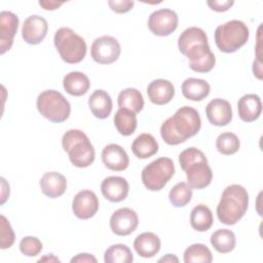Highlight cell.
<instances>
[{
    "label": "cell",
    "mask_w": 263,
    "mask_h": 263,
    "mask_svg": "<svg viewBox=\"0 0 263 263\" xmlns=\"http://www.w3.org/2000/svg\"><path fill=\"white\" fill-rule=\"evenodd\" d=\"M200 127L201 119L197 110L184 106L161 124L160 135L167 145H179L195 136Z\"/></svg>",
    "instance_id": "1"
},
{
    "label": "cell",
    "mask_w": 263,
    "mask_h": 263,
    "mask_svg": "<svg viewBox=\"0 0 263 263\" xmlns=\"http://www.w3.org/2000/svg\"><path fill=\"white\" fill-rule=\"evenodd\" d=\"M249 205V193L238 184L227 186L222 192L217 206V216L225 225L236 224L246 214Z\"/></svg>",
    "instance_id": "2"
},
{
    "label": "cell",
    "mask_w": 263,
    "mask_h": 263,
    "mask_svg": "<svg viewBox=\"0 0 263 263\" xmlns=\"http://www.w3.org/2000/svg\"><path fill=\"white\" fill-rule=\"evenodd\" d=\"M62 146L76 167H87L95 160V148L88 137L80 129L67 130L63 135Z\"/></svg>",
    "instance_id": "3"
},
{
    "label": "cell",
    "mask_w": 263,
    "mask_h": 263,
    "mask_svg": "<svg viewBox=\"0 0 263 263\" xmlns=\"http://www.w3.org/2000/svg\"><path fill=\"white\" fill-rule=\"evenodd\" d=\"M53 42L60 57L68 64L80 63L85 58L87 48L84 39L70 28H60L54 34Z\"/></svg>",
    "instance_id": "4"
},
{
    "label": "cell",
    "mask_w": 263,
    "mask_h": 263,
    "mask_svg": "<svg viewBox=\"0 0 263 263\" xmlns=\"http://www.w3.org/2000/svg\"><path fill=\"white\" fill-rule=\"evenodd\" d=\"M249 35V28L243 22L232 20L217 27L215 42L222 52L231 53L247 43Z\"/></svg>",
    "instance_id": "5"
},
{
    "label": "cell",
    "mask_w": 263,
    "mask_h": 263,
    "mask_svg": "<svg viewBox=\"0 0 263 263\" xmlns=\"http://www.w3.org/2000/svg\"><path fill=\"white\" fill-rule=\"evenodd\" d=\"M39 113L51 122L60 123L67 120L71 113V106L68 100L53 89L42 91L36 102Z\"/></svg>",
    "instance_id": "6"
},
{
    "label": "cell",
    "mask_w": 263,
    "mask_h": 263,
    "mask_svg": "<svg viewBox=\"0 0 263 263\" xmlns=\"http://www.w3.org/2000/svg\"><path fill=\"white\" fill-rule=\"evenodd\" d=\"M175 174V164L170 157H159L142 171V182L151 191L161 190Z\"/></svg>",
    "instance_id": "7"
},
{
    "label": "cell",
    "mask_w": 263,
    "mask_h": 263,
    "mask_svg": "<svg viewBox=\"0 0 263 263\" xmlns=\"http://www.w3.org/2000/svg\"><path fill=\"white\" fill-rule=\"evenodd\" d=\"M120 52L121 47L117 39L108 35L95 39L90 47V55L92 60L101 65L114 63L118 60Z\"/></svg>",
    "instance_id": "8"
},
{
    "label": "cell",
    "mask_w": 263,
    "mask_h": 263,
    "mask_svg": "<svg viewBox=\"0 0 263 263\" xmlns=\"http://www.w3.org/2000/svg\"><path fill=\"white\" fill-rule=\"evenodd\" d=\"M183 171L186 173L187 184L192 189H203L212 182L213 173L205 156L189 162Z\"/></svg>",
    "instance_id": "9"
},
{
    "label": "cell",
    "mask_w": 263,
    "mask_h": 263,
    "mask_svg": "<svg viewBox=\"0 0 263 263\" xmlns=\"http://www.w3.org/2000/svg\"><path fill=\"white\" fill-rule=\"evenodd\" d=\"M183 54L188 58L190 69L197 73H208L216 64L215 54L211 51L209 43L196 44Z\"/></svg>",
    "instance_id": "10"
},
{
    "label": "cell",
    "mask_w": 263,
    "mask_h": 263,
    "mask_svg": "<svg viewBox=\"0 0 263 263\" xmlns=\"http://www.w3.org/2000/svg\"><path fill=\"white\" fill-rule=\"evenodd\" d=\"M178 27L177 13L168 8L153 11L148 18V28L156 36H168Z\"/></svg>",
    "instance_id": "11"
},
{
    "label": "cell",
    "mask_w": 263,
    "mask_h": 263,
    "mask_svg": "<svg viewBox=\"0 0 263 263\" xmlns=\"http://www.w3.org/2000/svg\"><path fill=\"white\" fill-rule=\"evenodd\" d=\"M139 224L137 213L129 208H121L115 211L110 218V228L113 233L125 236L133 233Z\"/></svg>",
    "instance_id": "12"
},
{
    "label": "cell",
    "mask_w": 263,
    "mask_h": 263,
    "mask_svg": "<svg viewBox=\"0 0 263 263\" xmlns=\"http://www.w3.org/2000/svg\"><path fill=\"white\" fill-rule=\"evenodd\" d=\"M72 210L77 218L81 220L90 219L99 210V199L95 192L81 190L73 198Z\"/></svg>",
    "instance_id": "13"
},
{
    "label": "cell",
    "mask_w": 263,
    "mask_h": 263,
    "mask_svg": "<svg viewBox=\"0 0 263 263\" xmlns=\"http://www.w3.org/2000/svg\"><path fill=\"white\" fill-rule=\"evenodd\" d=\"M48 30L47 22L39 15H30L22 27V37L29 44H39L46 36Z\"/></svg>",
    "instance_id": "14"
},
{
    "label": "cell",
    "mask_w": 263,
    "mask_h": 263,
    "mask_svg": "<svg viewBox=\"0 0 263 263\" xmlns=\"http://www.w3.org/2000/svg\"><path fill=\"white\" fill-rule=\"evenodd\" d=\"M101 191L103 196L109 201L119 202L127 197L129 185L128 182L122 177L110 176L102 181Z\"/></svg>",
    "instance_id": "15"
},
{
    "label": "cell",
    "mask_w": 263,
    "mask_h": 263,
    "mask_svg": "<svg viewBox=\"0 0 263 263\" xmlns=\"http://www.w3.org/2000/svg\"><path fill=\"white\" fill-rule=\"evenodd\" d=\"M18 28V17L10 11H1L0 13V53L3 54L9 50L13 43Z\"/></svg>",
    "instance_id": "16"
},
{
    "label": "cell",
    "mask_w": 263,
    "mask_h": 263,
    "mask_svg": "<svg viewBox=\"0 0 263 263\" xmlns=\"http://www.w3.org/2000/svg\"><path fill=\"white\" fill-rule=\"evenodd\" d=\"M208 120L216 126H225L232 120V109L228 101L224 99H214L205 107Z\"/></svg>",
    "instance_id": "17"
},
{
    "label": "cell",
    "mask_w": 263,
    "mask_h": 263,
    "mask_svg": "<svg viewBox=\"0 0 263 263\" xmlns=\"http://www.w3.org/2000/svg\"><path fill=\"white\" fill-rule=\"evenodd\" d=\"M102 161L104 165L115 172L124 171L129 164V158L125 150L117 144H109L102 151Z\"/></svg>",
    "instance_id": "18"
},
{
    "label": "cell",
    "mask_w": 263,
    "mask_h": 263,
    "mask_svg": "<svg viewBox=\"0 0 263 263\" xmlns=\"http://www.w3.org/2000/svg\"><path fill=\"white\" fill-rule=\"evenodd\" d=\"M147 93L153 104L162 106L172 101L175 96V87L168 80L155 79L147 86Z\"/></svg>",
    "instance_id": "19"
},
{
    "label": "cell",
    "mask_w": 263,
    "mask_h": 263,
    "mask_svg": "<svg viewBox=\"0 0 263 263\" xmlns=\"http://www.w3.org/2000/svg\"><path fill=\"white\" fill-rule=\"evenodd\" d=\"M239 118L245 122L255 121L262 112V103L258 95L248 93L242 96L237 103Z\"/></svg>",
    "instance_id": "20"
},
{
    "label": "cell",
    "mask_w": 263,
    "mask_h": 263,
    "mask_svg": "<svg viewBox=\"0 0 263 263\" xmlns=\"http://www.w3.org/2000/svg\"><path fill=\"white\" fill-rule=\"evenodd\" d=\"M40 188L42 193L47 197L57 198L65 193L67 189V180L61 173L48 172L41 177Z\"/></svg>",
    "instance_id": "21"
},
{
    "label": "cell",
    "mask_w": 263,
    "mask_h": 263,
    "mask_svg": "<svg viewBox=\"0 0 263 263\" xmlns=\"http://www.w3.org/2000/svg\"><path fill=\"white\" fill-rule=\"evenodd\" d=\"M88 106L95 117L99 119L107 118L112 111V99L110 95L103 90H95L88 99Z\"/></svg>",
    "instance_id": "22"
},
{
    "label": "cell",
    "mask_w": 263,
    "mask_h": 263,
    "mask_svg": "<svg viewBox=\"0 0 263 263\" xmlns=\"http://www.w3.org/2000/svg\"><path fill=\"white\" fill-rule=\"evenodd\" d=\"M160 239L153 232H143L134 241V248L138 255L143 258H152L160 250Z\"/></svg>",
    "instance_id": "23"
},
{
    "label": "cell",
    "mask_w": 263,
    "mask_h": 263,
    "mask_svg": "<svg viewBox=\"0 0 263 263\" xmlns=\"http://www.w3.org/2000/svg\"><path fill=\"white\" fill-rule=\"evenodd\" d=\"M64 89L71 96L80 97L87 92L90 86L88 77L78 71H73L68 73L63 79Z\"/></svg>",
    "instance_id": "24"
},
{
    "label": "cell",
    "mask_w": 263,
    "mask_h": 263,
    "mask_svg": "<svg viewBox=\"0 0 263 263\" xmlns=\"http://www.w3.org/2000/svg\"><path fill=\"white\" fill-rule=\"evenodd\" d=\"M210 84L199 78H187L182 83V93L190 101L199 102L205 99L210 93Z\"/></svg>",
    "instance_id": "25"
},
{
    "label": "cell",
    "mask_w": 263,
    "mask_h": 263,
    "mask_svg": "<svg viewBox=\"0 0 263 263\" xmlns=\"http://www.w3.org/2000/svg\"><path fill=\"white\" fill-rule=\"evenodd\" d=\"M132 151L138 158L145 159L158 151V143L151 134H141L132 143Z\"/></svg>",
    "instance_id": "26"
},
{
    "label": "cell",
    "mask_w": 263,
    "mask_h": 263,
    "mask_svg": "<svg viewBox=\"0 0 263 263\" xmlns=\"http://www.w3.org/2000/svg\"><path fill=\"white\" fill-rule=\"evenodd\" d=\"M213 213L205 204L195 205L190 214V224L194 230L203 232L209 230L213 225Z\"/></svg>",
    "instance_id": "27"
},
{
    "label": "cell",
    "mask_w": 263,
    "mask_h": 263,
    "mask_svg": "<svg viewBox=\"0 0 263 263\" xmlns=\"http://www.w3.org/2000/svg\"><path fill=\"white\" fill-rule=\"evenodd\" d=\"M137 116L136 113L124 109L119 108L114 115V125L117 132L122 136H130L135 133L137 128Z\"/></svg>",
    "instance_id": "28"
},
{
    "label": "cell",
    "mask_w": 263,
    "mask_h": 263,
    "mask_svg": "<svg viewBox=\"0 0 263 263\" xmlns=\"http://www.w3.org/2000/svg\"><path fill=\"white\" fill-rule=\"evenodd\" d=\"M118 107L127 109L134 113H139L144 107V99L142 93L136 88H125L121 90L117 99Z\"/></svg>",
    "instance_id": "29"
},
{
    "label": "cell",
    "mask_w": 263,
    "mask_h": 263,
    "mask_svg": "<svg viewBox=\"0 0 263 263\" xmlns=\"http://www.w3.org/2000/svg\"><path fill=\"white\" fill-rule=\"evenodd\" d=\"M199 43H208V36L205 32L198 27L187 28L183 33H181L178 39V47L182 53H184L188 48Z\"/></svg>",
    "instance_id": "30"
},
{
    "label": "cell",
    "mask_w": 263,
    "mask_h": 263,
    "mask_svg": "<svg viewBox=\"0 0 263 263\" xmlns=\"http://www.w3.org/2000/svg\"><path fill=\"white\" fill-rule=\"evenodd\" d=\"M235 243V235L229 229H218L211 235V245L221 254H227L233 251Z\"/></svg>",
    "instance_id": "31"
},
{
    "label": "cell",
    "mask_w": 263,
    "mask_h": 263,
    "mask_svg": "<svg viewBox=\"0 0 263 263\" xmlns=\"http://www.w3.org/2000/svg\"><path fill=\"white\" fill-rule=\"evenodd\" d=\"M212 261V252L203 243L191 245L184 252L185 263H211Z\"/></svg>",
    "instance_id": "32"
},
{
    "label": "cell",
    "mask_w": 263,
    "mask_h": 263,
    "mask_svg": "<svg viewBox=\"0 0 263 263\" xmlns=\"http://www.w3.org/2000/svg\"><path fill=\"white\" fill-rule=\"evenodd\" d=\"M104 261L106 263H130L134 261V256L127 246L116 243L106 250Z\"/></svg>",
    "instance_id": "33"
},
{
    "label": "cell",
    "mask_w": 263,
    "mask_h": 263,
    "mask_svg": "<svg viewBox=\"0 0 263 263\" xmlns=\"http://www.w3.org/2000/svg\"><path fill=\"white\" fill-rule=\"evenodd\" d=\"M171 203L176 208H182L188 204L192 198V188L185 182L176 184L168 193Z\"/></svg>",
    "instance_id": "34"
},
{
    "label": "cell",
    "mask_w": 263,
    "mask_h": 263,
    "mask_svg": "<svg viewBox=\"0 0 263 263\" xmlns=\"http://www.w3.org/2000/svg\"><path fill=\"white\" fill-rule=\"evenodd\" d=\"M240 146L239 139L233 133L226 132L218 136L216 140L217 150L223 155H231L238 151Z\"/></svg>",
    "instance_id": "35"
},
{
    "label": "cell",
    "mask_w": 263,
    "mask_h": 263,
    "mask_svg": "<svg viewBox=\"0 0 263 263\" xmlns=\"http://www.w3.org/2000/svg\"><path fill=\"white\" fill-rule=\"evenodd\" d=\"M22 254L28 257H35L42 251V242L35 236H25L20 242Z\"/></svg>",
    "instance_id": "36"
},
{
    "label": "cell",
    "mask_w": 263,
    "mask_h": 263,
    "mask_svg": "<svg viewBox=\"0 0 263 263\" xmlns=\"http://www.w3.org/2000/svg\"><path fill=\"white\" fill-rule=\"evenodd\" d=\"M0 219H1V234H0L1 241H0V248L4 250V249L10 248L13 245L15 236H14V232H13V230H12L8 220L3 215H1Z\"/></svg>",
    "instance_id": "37"
},
{
    "label": "cell",
    "mask_w": 263,
    "mask_h": 263,
    "mask_svg": "<svg viewBox=\"0 0 263 263\" xmlns=\"http://www.w3.org/2000/svg\"><path fill=\"white\" fill-rule=\"evenodd\" d=\"M134 4L135 2L130 0H109L108 1V5L116 13H125L129 11L133 8Z\"/></svg>",
    "instance_id": "38"
},
{
    "label": "cell",
    "mask_w": 263,
    "mask_h": 263,
    "mask_svg": "<svg viewBox=\"0 0 263 263\" xmlns=\"http://www.w3.org/2000/svg\"><path fill=\"white\" fill-rule=\"evenodd\" d=\"M206 4L210 6L212 10L218 11V12H223L228 10L233 4L234 1L232 0H209L206 1Z\"/></svg>",
    "instance_id": "39"
},
{
    "label": "cell",
    "mask_w": 263,
    "mask_h": 263,
    "mask_svg": "<svg viewBox=\"0 0 263 263\" xmlns=\"http://www.w3.org/2000/svg\"><path fill=\"white\" fill-rule=\"evenodd\" d=\"M71 262L74 263V262H97V259L96 257H93L92 255L90 254H78L77 256L73 257L71 259Z\"/></svg>",
    "instance_id": "40"
},
{
    "label": "cell",
    "mask_w": 263,
    "mask_h": 263,
    "mask_svg": "<svg viewBox=\"0 0 263 263\" xmlns=\"http://www.w3.org/2000/svg\"><path fill=\"white\" fill-rule=\"evenodd\" d=\"M39 5L42 6L45 10H54L63 5V2L58 1H39Z\"/></svg>",
    "instance_id": "41"
},
{
    "label": "cell",
    "mask_w": 263,
    "mask_h": 263,
    "mask_svg": "<svg viewBox=\"0 0 263 263\" xmlns=\"http://www.w3.org/2000/svg\"><path fill=\"white\" fill-rule=\"evenodd\" d=\"M1 186H2V193H1L2 199H1V203L3 204V203L6 201L7 197L9 196V192H7V193L5 194V191H9V185L6 183V181H5L4 178H1Z\"/></svg>",
    "instance_id": "42"
},
{
    "label": "cell",
    "mask_w": 263,
    "mask_h": 263,
    "mask_svg": "<svg viewBox=\"0 0 263 263\" xmlns=\"http://www.w3.org/2000/svg\"><path fill=\"white\" fill-rule=\"evenodd\" d=\"M158 262H179V259L172 254H167L166 256L160 258L158 260Z\"/></svg>",
    "instance_id": "43"
},
{
    "label": "cell",
    "mask_w": 263,
    "mask_h": 263,
    "mask_svg": "<svg viewBox=\"0 0 263 263\" xmlns=\"http://www.w3.org/2000/svg\"><path fill=\"white\" fill-rule=\"evenodd\" d=\"M39 262H41V261H49V262H60V260L57 258V257H54L52 254H50L49 256H46V257H43V258H41V259H39L38 260Z\"/></svg>",
    "instance_id": "44"
}]
</instances>
